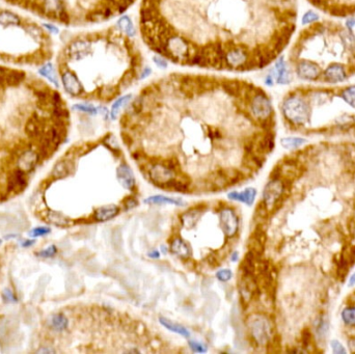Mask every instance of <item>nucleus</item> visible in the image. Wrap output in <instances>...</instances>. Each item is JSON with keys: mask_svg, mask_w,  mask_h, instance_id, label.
Masks as SVG:
<instances>
[{"mask_svg": "<svg viewBox=\"0 0 355 354\" xmlns=\"http://www.w3.org/2000/svg\"><path fill=\"white\" fill-rule=\"evenodd\" d=\"M293 20V0H139L137 27L164 62L241 75L278 57Z\"/></svg>", "mask_w": 355, "mask_h": 354, "instance_id": "1", "label": "nucleus"}, {"mask_svg": "<svg viewBox=\"0 0 355 354\" xmlns=\"http://www.w3.org/2000/svg\"><path fill=\"white\" fill-rule=\"evenodd\" d=\"M56 64L66 93L86 104L115 102L148 70L141 45L119 24L73 34Z\"/></svg>", "mask_w": 355, "mask_h": 354, "instance_id": "2", "label": "nucleus"}, {"mask_svg": "<svg viewBox=\"0 0 355 354\" xmlns=\"http://www.w3.org/2000/svg\"><path fill=\"white\" fill-rule=\"evenodd\" d=\"M281 113L292 125H304L311 115V109L306 101L298 91L289 92L281 102Z\"/></svg>", "mask_w": 355, "mask_h": 354, "instance_id": "3", "label": "nucleus"}, {"mask_svg": "<svg viewBox=\"0 0 355 354\" xmlns=\"http://www.w3.org/2000/svg\"><path fill=\"white\" fill-rule=\"evenodd\" d=\"M250 334L260 346H265L272 337V326L269 319L262 314H253L247 320Z\"/></svg>", "mask_w": 355, "mask_h": 354, "instance_id": "4", "label": "nucleus"}, {"mask_svg": "<svg viewBox=\"0 0 355 354\" xmlns=\"http://www.w3.org/2000/svg\"><path fill=\"white\" fill-rule=\"evenodd\" d=\"M285 184L279 179H273L267 183L263 191V203L267 209H272L281 199Z\"/></svg>", "mask_w": 355, "mask_h": 354, "instance_id": "5", "label": "nucleus"}, {"mask_svg": "<svg viewBox=\"0 0 355 354\" xmlns=\"http://www.w3.org/2000/svg\"><path fill=\"white\" fill-rule=\"evenodd\" d=\"M219 223L220 228L225 234V236L231 238L233 237L239 227L238 217L232 209H223L219 214Z\"/></svg>", "mask_w": 355, "mask_h": 354, "instance_id": "6", "label": "nucleus"}, {"mask_svg": "<svg viewBox=\"0 0 355 354\" xmlns=\"http://www.w3.org/2000/svg\"><path fill=\"white\" fill-rule=\"evenodd\" d=\"M295 72L300 79L309 81L316 80L321 74V70L318 64L307 59H298L296 61Z\"/></svg>", "mask_w": 355, "mask_h": 354, "instance_id": "7", "label": "nucleus"}, {"mask_svg": "<svg viewBox=\"0 0 355 354\" xmlns=\"http://www.w3.org/2000/svg\"><path fill=\"white\" fill-rule=\"evenodd\" d=\"M239 291L244 302H249L259 291L253 274H243L239 281Z\"/></svg>", "mask_w": 355, "mask_h": 354, "instance_id": "8", "label": "nucleus"}, {"mask_svg": "<svg viewBox=\"0 0 355 354\" xmlns=\"http://www.w3.org/2000/svg\"><path fill=\"white\" fill-rule=\"evenodd\" d=\"M39 155L32 150L24 151L18 158L17 167L18 170L25 173H30L35 170L38 164Z\"/></svg>", "mask_w": 355, "mask_h": 354, "instance_id": "9", "label": "nucleus"}, {"mask_svg": "<svg viewBox=\"0 0 355 354\" xmlns=\"http://www.w3.org/2000/svg\"><path fill=\"white\" fill-rule=\"evenodd\" d=\"M151 178L155 184L163 186L174 179L173 169L164 164H156L151 171Z\"/></svg>", "mask_w": 355, "mask_h": 354, "instance_id": "10", "label": "nucleus"}, {"mask_svg": "<svg viewBox=\"0 0 355 354\" xmlns=\"http://www.w3.org/2000/svg\"><path fill=\"white\" fill-rule=\"evenodd\" d=\"M324 78L329 83H340L346 80L347 73L344 66L340 63H333L324 71Z\"/></svg>", "mask_w": 355, "mask_h": 354, "instance_id": "11", "label": "nucleus"}, {"mask_svg": "<svg viewBox=\"0 0 355 354\" xmlns=\"http://www.w3.org/2000/svg\"><path fill=\"white\" fill-rule=\"evenodd\" d=\"M116 176L119 179V182L125 189L131 190L135 186V179L134 175L131 171V169L126 164H121L117 169Z\"/></svg>", "mask_w": 355, "mask_h": 354, "instance_id": "12", "label": "nucleus"}, {"mask_svg": "<svg viewBox=\"0 0 355 354\" xmlns=\"http://www.w3.org/2000/svg\"><path fill=\"white\" fill-rule=\"evenodd\" d=\"M256 196V190L254 188H247L244 191H232L228 195V198L232 201L241 202L247 206H251Z\"/></svg>", "mask_w": 355, "mask_h": 354, "instance_id": "13", "label": "nucleus"}, {"mask_svg": "<svg viewBox=\"0 0 355 354\" xmlns=\"http://www.w3.org/2000/svg\"><path fill=\"white\" fill-rule=\"evenodd\" d=\"M266 242V235L262 229H255L253 234L249 239V247L250 250L253 251L256 255H261L264 250Z\"/></svg>", "mask_w": 355, "mask_h": 354, "instance_id": "14", "label": "nucleus"}, {"mask_svg": "<svg viewBox=\"0 0 355 354\" xmlns=\"http://www.w3.org/2000/svg\"><path fill=\"white\" fill-rule=\"evenodd\" d=\"M120 212V209L115 205H108L97 209L94 212V219L97 221L104 222L115 217Z\"/></svg>", "mask_w": 355, "mask_h": 354, "instance_id": "15", "label": "nucleus"}, {"mask_svg": "<svg viewBox=\"0 0 355 354\" xmlns=\"http://www.w3.org/2000/svg\"><path fill=\"white\" fill-rule=\"evenodd\" d=\"M39 74L47 79H49L50 82H52L57 88L59 87V82H58V76H57V70L55 68L54 64L50 61L45 62L42 64L41 68L39 69Z\"/></svg>", "mask_w": 355, "mask_h": 354, "instance_id": "16", "label": "nucleus"}, {"mask_svg": "<svg viewBox=\"0 0 355 354\" xmlns=\"http://www.w3.org/2000/svg\"><path fill=\"white\" fill-rule=\"evenodd\" d=\"M275 70L277 73V83L279 84H288L291 82L292 76L291 72L289 71L287 64L283 58H279L275 63Z\"/></svg>", "mask_w": 355, "mask_h": 354, "instance_id": "17", "label": "nucleus"}, {"mask_svg": "<svg viewBox=\"0 0 355 354\" xmlns=\"http://www.w3.org/2000/svg\"><path fill=\"white\" fill-rule=\"evenodd\" d=\"M49 325L53 331L60 333L68 328L69 321L68 318L63 314H55L50 318Z\"/></svg>", "mask_w": 355, "mask_h": 354, "instance_id": "18", "label": "nucleus"}, {"mask_svg": "<svg viewBox=\"0 0 355 354\" xmlns=\"http://www.w3.org/2000/svg\"><path fill=\"white\" fill-rule=\"evenodd\" d=\"M159 321H160V323L162 324L165 328H168L169 331H171L173 333H176V334H178L180 336H183L185 338H189L190 337L189 331L186 327H184L183 325H180L178 323H174L173 321H171V320H169V319H167L164 317H160Z\"/></svg>", "mask_w": 355, "mask_h": 354, "instance_id": "19", "label": "nucleus"}, {"mask_svg": "<svg viewBox=\"0 0 355 354\" xmlns=\"http://www.w3.org/2000/svg\"><path fill=\"white\" fill-rule=\"evenodd\" d=\"M171 250L173 253H175L181 257H184V259H187V257H189L191 254V249H190L189 245L180 238L175 239L173 241V243L171 245Z\"/></svg>", "mask_w": 355, "mask_h": 354, "instance_id": "20", "label": "nucleus"}, {"mask_svg": "<svg viewBox=\"0 0 355 354\" xmlns=\"http://www.w3.org/2000/svg\"><path fill=\"white\" fill-rule=\"evenodd\" d=\"M328 319L326 315L319 316L315 321V333L319 339H325L328 333Z\"/></svg>", "mask_w": 355, "mask_h": 354, "instance_id": "21", "label": "nucleus"}, {"mask_svg": "<svg viewBox=\"0 0 355 354\" xmlns=\"http://www.w3.org/2000/svg\"><path fill=\"white\" fill-rule=\"evenodd\" d=\"M146 204L150 205H175V206H182L183 202L181 200L168 198L164 196H153L145 200Z\"/></svg>", "mask_w": 355, "mask_h": 354, "instance_id": "22", "label": "nucleus"}, {"mask_svg": "<svg viewBox=\"0 0 355 354\" xmlns=\"http://www.w3.org/2000/svg\"><path fill=\"white\" fill-rule=\"evenodd\" d=\"M22 23L21 17L11 11H0V25H18Z\"/></svg>", "mask_w": 355, "mask_h": 354, "instance_id": "23", "label": "nucleus"}, {"mask_svg": "<svg viewBox=\"0 0 355 354\" xmlns=\"http://www.w3.org/2000/svg\"><path fill=\"white\" fill-rule=\"evenodd\" d=\"M70 172H71V167L68 161H60V162H58L54 167L52 171V176L55 179H60V178L67 177L70 174Z\"/></svg>", "mask_w": 355, "mask_h": 354, "instance_id": "24", "label": "nucleus"}, {"mask_svg": "<svg viewBox=\"0 0 355 354\" xmlns=\"http://www.w3.org/2000/svg\"><path fill=\"white\" fill-rule=\"evenodd\" d=\"M255 256L256 254L249 250L246 255H245V259L242 263V269H243V274H253V271H254V268H255Z\"/></svg>", "mask_w": 355, "mask_h": 354, "instance_id": "25", "label": "nucleus"}, {"mask_svg": "<svg viewBox=\"0 0 355 354\" xmlns=\"http://www.w3.org/2000/svg\"><path fill=\"white\" fill-rule=\"evenodd\" d=\"M11 188H13L14 190L18 191V190H23L26 186V179L24 176V173L21 171H17L12 177H11Z\"/></svg>", "mask_w": 355, "mask_h": 354, "instance_id": "26", "label": "nucleus"}, {"mask_svg": "<svg viewBox=\"0 0 355 354\" xmlns=\"http://www.w3.org/2000/svg\"><path fill=\"white\" fill-rule=\"evenodd\" d=\"M280 143L285 149L293 150V149H297V148L303 146L304 144H306V139L301 138V137H285L280 140Z\"/></svg>", "mask_w": 355, "mask_h": 354, "instance_id": "27", "label": "nucleus"}, {"mask_svg": "<svg viewBox=\"0 0 355 354\" xmlns=\"http://www.w3.org/2000/svg\"><path fill=\"white\" fill-rule=\"evenodd\" d=\"M48 220L55 225H59V227H66V225L70 224V220L58 212L48 213Z\"/></svg>", "mask_w": 355, "mask_h": 354, "instance_id": "28", "label": "nucleus"}, {"mask_svg": "<svg viewBox=\"0 0 355 354\" xmlns=\"http://www.w3.org/2000/svg\"><path fill=\"white\" fill-rule=\"evenodd\" d=\"M342 98L344 101L350 105L351 107L355 108V85L346 87L342 92H341Z\"/></svg>", "mask_w": 355, "mask_h": 354, "instance_id": "29", "label": "nucleus"}, {"mask_svg": "<svg viewBox=\"0 0 355 354\" xmlns=\"http://www.w3.org/2000/svg\"><path fill=\"white\" fill-rule=\"evenodd\" d=\"M342 318L345 324L355 326V306H347L342 312Z\"/></svg>", "mask_w": 355, "mask_h": 354, "instance_id": "30", "label": "nucleus"}, {"mask_svg": "<svg viewBox=\"0 0 355 354\" xmlns=\"http://www.w3.org/2000/svg\"><path fill=\"white\" fill-rule=\"evenodd\" d=\"M200 215H201V213L199 211H192V212L186 213L183 216V223H184L185 227L192 228L193 225L196 224V222L198 221Z\"/></svg>", "mask_w": 355, "mask_h": 354, "instance_id": "31", "label": "nucleus"}, {"mask_svg": "<svg viewBox=\"0 0 355 354\" xmlns=\"http://www.w3.org/2000/svg\"><path fill=\"white\" fill-rule=\"evenodd\" d=\"M341 39L344 43V45L350 50H355V38L353 37L351 31H342L341 32Z\"/></svg>", "mask_w": 355, "mask_h": 354, "instance_id": "32", "label": "nucleus"}, {"mask_svg": "<svg viewBox=\"0 0 355 354\" xmlns=\"http://www.w3.org/2000/svg\"><path fill=\"white\" fill-rule=\"evenodd\" d=\"M162 187H164L165 189H171V190H175V191H179V192L187 190V185L185 183H183L180 180H175V179H172L170 182L164 184Z\"/></svg>", "mask_w": 355, "mask_h": 354, "instance_id": "33", "label": "nucleus"}, {"mask_svg": "<svg viewBox=\"0 0 355 354\" xmlns=\"http://www.w3.org/2000/svg\"><path fill=\"white\" fill-rule=\"evenodd\" d=\"M50 233V229L47 227H38L35 228L34 230H31L29 232V236L32 238H37V237H43L46 236Z\"/></svg>", "mask_w": 355, "mask_h": 354, "instance_id": "34", "label": "nucleus"}, {"mask_svg": "<svg viewBox=\"0 0 355 354\" xmlns=\"http://www.w3.org/2000/svg\"><path fill=\"white\" fill-rule=\"evenodd\" d=\"M319 20V16L317 13L313 12V11H309L306 12L303 17H302V20H301V23L302 25H307V24H311V23H314L316 21Z\"/></svg>", "mask_w": 355, "mask_h": 354, "instance_id": "35", "label": "nucleus"}, {"mask_svg": "<svg viewBox=\"0 0 355 354\" xmlns=\"http://www.w3.org/2000/svg\"><path fill=\"white\" fill-rule=\"evenodd\" d=\"M189 347L191 348L192 351L198 352V353H204V352H207V350H208L207 346L199 341H190Z\"/></svg>", "mask_w": 355, "mask_h": 354, "instance_id": "36", "label": "nucleus"}, {"mask_svg": "<svg viewBox=\"0 0 355 354\" xmlns=\"http://www.w3.org/2000/svg\"><path fill=\"white\" fill-rule=\"evenodd\" d=\"M233 273L230 269H220L219 271H217L216 273V277L220 280V281H228L232 278Z\"/></svg>", "mask_w": 355, "mask_h": 354, "instance_id": "37", "label": "nucleus"}, {"mask_svg": "<svg viewBox=\"0 0 355 354\" xmlns=\"http://www.w3.org/2000/svg\"><path fill=\"white\" fill-rule=\"evenodd\" d=\"M57 252V248L55 245H50L47 248L41 250L40 252H38V255L42 256V257H52L56 254Z\"/></svg>", "mask_w": 355, "mask_h": 354, "instance_id": "38", "label": "nucleus"}, {"mask_svg": "<svg viewBox=\"0 0 355 354\" xmlns=\"http://www.w3.org/2000/svg\"><path fill=\"white\" fill-rule=\"evenodd\" d=\"M3 297H4L5 301L8 302V303L17 301V298H16L15 294L13 293V291H12V290H10V289H6V290H5V292H4V294H3Z\"/></svg>", "mask_w": 355, "mask_h": 354, "instance_id": "39", "label": "nucleus"}, {"mask_svg": "<svg viewBox=\"0 0 355 354\" xmlns=\"http://www.w3.org/2000/svg\"><path fill=\"white\" fill-rule=\"evenodd\" d=\"M330 345H332V348H333L334 353H336V354H340V353H346L345 348L343 347V345H342L340 342H338V341L334 340V341H332Z\"/></svg>", "mask_w": 355, "mask_h": 354, "instance_id": "40", "label": "nucleus"}, {"mask_svg": "<svg viewBox=\"0 0 355 354\" xmlns=\"http://www.w3.org/2000/svg\"><path fill=\"white\" fill-rule=\"evenodd\" d=\"M302 343H303V345H304V347H307L309 345H310V343H311V341H312V334H311V332H310V329L309 328H306V329H304L303 331V333H302Z\"/></svg>", "mask_w": 355, "mask_h": 354, "instance_id": "41", "label": "nucleus"}, {"mask_svg": "<svg viewBox=\"0 0 355 354\" xmlns=\"http://www.w3.org/2000/svg\"><path fill=\"white\" fill-rule=\"evenodd\" d=\"M346 26H347L348 30L352 32V29H353V27L355 26V19H354V18H349V19L346 21Z\"/></svg>", "mask_w": 355, "mask_h": 354, "instance_id": "42", "label": "nucleus"}, {"mask_svg": "<svg viewBox=\"0 0 355 354\" xmlns=\"http://www.w3.org/2000/svg\"><path fill=\"white\" fill-rule=\"evenodd\" d=\"M43 26H45L50 32H52V34H58V28L56 26H53L51 24H43Z\"/></svg>", "mask_w": 355, "mask_h": 354, "instance_id": "43", "label": "nucleus"}, {"mask_svg": "<svg viewBox=\"0 0 355 354\" xmlns=\"http://www.w3.org/2000/svg\"><path fill=\"white\" fill-rule=\"evenodd\" d=\"M348 344H349V348L352 352H355V338H352L348 341Z\"/></svg>", "mask_w": 355, "mask_h": 354, "instance_id": "44", "label": "nucleus"}, {"mask_svg": "<svg viewBox=\"0 0 355 354\" xmlns=\"http://www.w3.org/2000/svg\"><path fill=\"white\" fill-rule=\"evenodd\" d=\"M34 243H35V240H26V241H24L22 243V245L24 247H29V246H32V244H34Z\"/></svg>", "mask_w": 355, "mask_h": 354, "instance_id": "45", "label": "nucleus"}, {"mask_svg": "<svg viewBox=\"0 0 355 354\" xmlns=\"http://www.w3.org/2000/svg\"><path fill=\"white\" fill-rule=\"evenodd\" d=\"M348 285L350 286V287H352V286H354L355 285V272L350 276V278H349V281H348Z\"/></svg>", "mask_w": 355, "mask_h": 354, "instance_id": "46", "label": "nucleus"}, {"mask_svg": "<svg viewBox=\"0 0 355 354\" xmlns=\"http://www.w3.org/2000/svg\"><path fill=\"white\" fill-rule=\"evenodd\" d=\"M39 353H54L55 351L53 349H48V348H44V349H40L38 351Z\"/></svg>", "mask_w": 355, "mask_h": 354, "instance_id": "47", "label": "nucleus"}, {"mask_svg": "<svg viewBox=\"0 0 355 354\" xmlns=\"http://www.w3.org/2000/svg\"><path fill=\"white\" fill-rule=\"evenodd\" d=\"M149 255L151 256V257H159L160 255H159V252L158 251H154V252H151V253H149Z\"/></svg>", "mask_w": 355, "mask_h": 354, "instance_id": "48", "label": "nucleus"}, {"mask_svg": "<svg viewBox=\"0 0 355 354\" xmlns=\"http://www.w3.org/2000/svg\"><path fill=\"white\" fill-rule=\"evenodd\" d=\"M352 244L355 246V227H354V229L352 231Z\"/></svg>", "mask_w": 355, "mask_h": 354, "instance_id": "49", "label": "nucleus"}, {"mask_svg": "<svg viewBox=\"0 0 355 354\" xmlns=\"http://www.w3.org/2000/svg\"><path fill=\"white\" fill-rule=\"evenodd\" d=\"M237 259H238V253L236 252V253H234V254H233V257H232V260H233V261H236Z\"/></svg>", "mask_w": 355, "mask_h": 354, "instance_id": "50", "label": "nucleus"}]
</instances>
